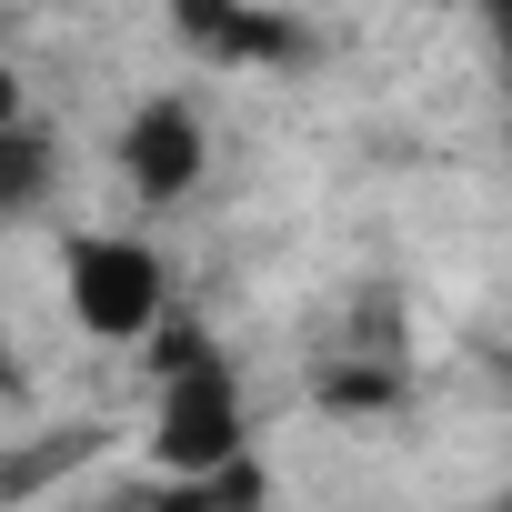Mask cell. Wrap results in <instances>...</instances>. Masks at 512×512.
Returning <instances> with one entry per match:
<instances>
[{
	"mask_svg": "<svg viewBox=\"0 0 512 512\" xmlns=\"http://www.w3.org/2000/svg\"><path fill=\"white\" fill-rule=\"evenodd\" d=\"M151 462L171 472V482H221L231 462H251L241 452V372L221 362V352H201V362H181V372H161V412H151Z\"/></svg>",
	"mask_w": 512,
	"mask_h": 512,
	"instance_id": "6da1fadb",
	"label": "cell"
},
{
	"mask_svg": "<svg viewBox=\"0 0 512 512\" xmlns=\"http://www.w3.org/2000/svg\"><path fill=\"white\" fill-rule=\"evenodd\" d=\"M71 322L91 342H151L171 312H161V251L151 241H121V231H91L71 241Z\"/></svg>",
	"mask_w": 512,
	"mask_h": 512,
	"instance_id": "7a4b0ae2",
	"label": "cell"
},
{
	"mask_svg": "<svg viewBox=\"0 0 512 512\" xmlns=\"http://www.w3.org/2000/svg\"><path fill=\"white\" fill-rule=\"evenodd\" d=\"M111 161H121V181H131L141 201H181V191L201 181V161H211V131H201V111H191L181 91H161V101H141V111L121 121Z\"/></svg>",
	"mask_w": 512,
	"mask_h": 512,
	"instance_id": "3957f363",
	"label": "cell"
},
{
	"mask_svg": "<svg viewBox=\"0 0 512 512\" xmlns=\"http://www.w3.org/2000/svg\"><path fill=\"white\" fill-rule=\"evenodd\" d=\"M181 41H191L201 61H292V51H302L292 21L241 11V0H221V11H211V0H191V11H181Z\"/></svg>",
	"mask_w": 512,
	"mask_h": 512,
	"instance_id": "277c9868",
	"label": "cell"
},
{
	"mask_svg": "<svg viewBox=\"0 0 512 512\" xmlns=\"http://www.w3.org/2000/svg\"><path fill=\"white\" fill-rule=\"evenodd\" d=\"M41 191H51V141H41L31 121H11V131H0V221L31 211Z\"/></svg>",
	"mask_w": 512,
	"mask_h": 512,
	"instance_id": "5b68a950",
	"label": "cell"
},
{
	"mask_svg": "<svg viewBox=\"0 0 512 512\" xmlns=\"http://www.w3.org/2000/svg\"><path fill=\"white\" fill-rule=\"evenodd\" d=\"M91 452H101V432H51V442L11 452V462H0V502H21V492H41V472H81Z\"/></svg>",
	"mask_w": 512,
	"mask_h": 512,
	"instance_id": "8992f818",
	"label": "cell"
},
{
	"mask_svg": "<svg viewBox=\"0 0 512 512\" xmlns=\"http://www.w3.org/2000/svg\"><path fill=\"white\" fill-rule=\"evenodd\" d=\"M322 402H332V412H392V402H402V372H382V362L332 372V382H322Z\"/></svg>",
	"mask_w": 512,
	"mask_h": 512,
	"instance_id": "52a82bcc",
	"label": "cell"
},
{
	"mask_svg": "<svg viewBox=\"0 0 512 512\" xmlns=\"http://www.w3.org/2000/svg\"><path fill=\"white\" fill-rule=\"evenodd\" d=\"M11 121H31V111H21V71L0 61V131H11Z\"/></svg>",
	"mask_w": 512,
	"mask_h": 512,
	"instance_id": "ba28073f",
	"label": "cell"
},
{
	"mask_svg": "<svg viewBox=\"0 0 512 512\" xmlns=\"http://www.w3.org/2000/svg\"><path fill=\"white\" fill-rule=\"evenodd\" d=\"M0 392H11V342H0Z\"/></svg>",
	"mask_w": 512,
	"mask_h": 512,
	"instance_id": "9c48e42d",
	"label": "cell"
},
{
	"mask_svg": "<svg viewBox=\"0 0 512 512\" xmlns=\"http://www.w3.org/2000/svg\"><path fill=\"white\" fill-rule=\"evenodd\" d=\"M502 512H512V502H502Z\"/></svg>",
	"mask_w": 512,
	"mask_h": 512,
	"instance_id": "30bf717a",
	"label": "cell"
}]
</instances>
